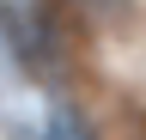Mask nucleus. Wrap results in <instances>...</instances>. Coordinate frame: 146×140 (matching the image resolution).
<instances>
[{
  "label": "nucleus",
  "mask_w": 146,
  "mask_h": 140,
  "mask_svg": "<svg viewBox=\"0 0 146 140\" xmlns=\"http://www.w3.org/2000/svg\"><path fill=\"white\" fill-rule=\"evenodd\" d=\"M55 6H67L73 19H116L128 0H55Z\"/></svg>",
  "instance_id": "nucleus-1"
}]
</instances>
